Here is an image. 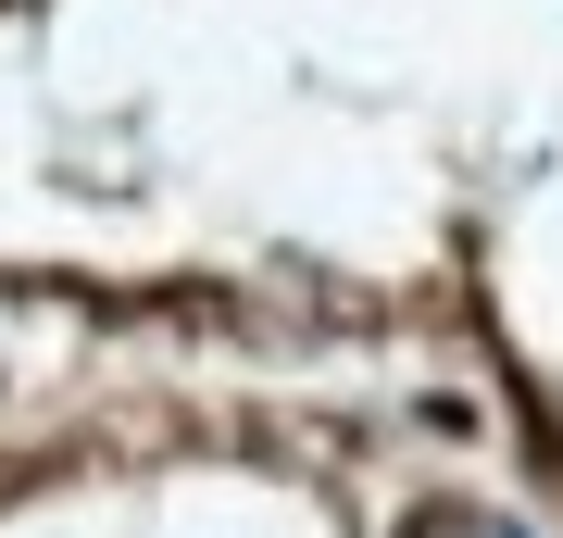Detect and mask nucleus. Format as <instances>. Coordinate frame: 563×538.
<instances>
[{
	"instance_id": "nucleus-1",
	"label": "nucleus",
	"mask_w": 563,
	"mask_h": 538,
	"mask_svg": "<svg viewBox=\"0 0 563 538\" xmlns=\"http://www.w3.org/2000/svg\"><path fill=\"white\" fill-rule=\"evenodd\" d=\"M388 538H476V514H451V501H426V514H401Z\"/></svg>"
}]
</instances>
